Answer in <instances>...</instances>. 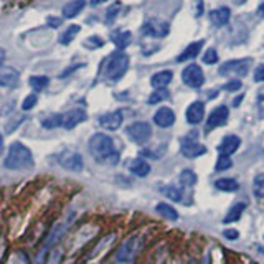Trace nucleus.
Listing matches in <instances>:
<instances>
[{"label": "nucleus", "instance_id": "obj_1", "mask_svg": "<svg viewBox=\"0 0 264 264\" xmlns=\"http://www.w3.org/2000/svg\"><path fill=\"white\" fill-rule=\"evenodd\" d=\"M87 149L93 159L99 164L116 165L119 162V150H117L113 137L106 134H94L87 142Z\"/></svg>", "mask_w": 264, "mask_h": 264}, {"label": "nucleus", "instance_id": "obj_2", "mask_svg": "<svg viewBox=\"0 0 264 264\" xmlns=\"http://www.w3.org/2000/svg\"><path fill=\"white\" fill-rule=\"evenodd\" d=\"M33 165L35 162L32 150L21 142H13L9 147V152H7L4 167L9 168V170H30Z\"/></svg>", "mask_w": 264, "mask_h": 264}, {"label": "nucleus", "instance_id": "obj_3", "mask_svg": "<svg viewBox=\"0 0 264 264\" xmlns=\"http://www.w3.org/2000/svg\"><path fill=\"white\" fill-rule=\"evenodd\" d=\"M127 68H129V56L126 53H121V51H117V53L111 55V58L107 60L106 63V68H104V78L107 81H119V79L127 73Z\"/></svg>", "mask_w": 264, "mask_h": 264}, {"label": "nucleus", "instance_id": "obj_4", "mask_svg": "<svg viewBox=\"0 0 264 264\" xmlns=\"http://www.w3.org/2000/svg\"><path fill=\"white\" fill-rule=\"evenodd\" d=\"M56 160L63 168H66V170H70V172H81L84 168V162H83L81 153H78L76 150L66 149V150L58 153Z\"/></svg>", "mask_w": 264, "mask_h": 264}, {"label": "nucleus", "instance_id": "obj_5", "mask_svg": "<svg viewBox=\"0 0 264 264\" xmlns=\"http://www.w3.org/2000/svg\"><path fill=\"white\" fill-rule=\"evenodd\" d=\"M75 222V213H70L66 218H63L61 222H58L55 226H53V230L50 231L48 234V238L45 239V243H43V248H41V251H48V249L51 246H55L58 243V239H60L63 234L68 231V228L71 226V223Z\"/></svg>", "mask_w": 264, "mask_h": 264}, {"label": "nucleus", "instance_id": "obj_6", "mask_svg": "<svg viewBox=\"0 0 264 264\" xmlns=\"http://www.w3.org/2000/svg\"><path fill=\"white\" fill-rule=\"evenodd\" d=\"M127 136L132 142L136 144H145L152 136V127L149 122H134L127 127Z\"/></svg>", "mask_w": 264, "mask_h": 264}, {"label": "nucleus", "instance_id": "obj_7", "mask_svg": "<svg viewBox=\"0 0 264 264\" xmlns=\"http://www.w3.org/2000/svg\"><path fill=\"white\" fill-rule=\"evenodd\" d=\"M249 70V60H231L226 61L222 68H219V75L223 76H246Z\"/></svg>", "mask_w": 264, "mask_h": 264}, {"label": "nucleus", "instance_id": "obj_8", "mask_svg": "<svg viewBox=\"0 0 264 264\" xmlns=\"http://www.w3.org/2000/svg\"><path fill=\"white\" fill-rule=\"evenodd\" d=\"M183 83L190 87H200L205 83V75L198 64H188L185 70L182 71Z\"/></svg>", "mask_w": 264, "mask_h": 264}, {"label": "nucleus", "instance_id": "obj_9", "mask_svg": "<svg viewBox=\"0 0 264 264\" xmlns=\"http://www.w3.org/2000/svg\"><path fill=\"white\" fill-rule=\"evenodd\" d=\"M142 33L149 36H157V38H162L168 33V24L162 20L152 18L149 21H145V25L142 27Z\"/></svg>", "mask_w": 264, "mask_h": 264}, {"label": "nucleus", "instance_id": "obj_10", "mask_svg": "<svg viewBox=\"0 0 264 264\" xmlns=\"http://www.w3.org/2000/svg\"><path fill=\"white\" fill-rule=\"evenodd\" d=\"M20 83V71L12 66H0V86L13 87Z\"/></svg>", "mask_w": 264, "mask_h": 264}, {"label": "nucleus", "instance_id": "obj_11", "mask_svg": "<svg viewBox=\"0 0 264 264\" xmlns=\"http://www.w3.org/2000/svg\"><path fill=\"white\" fill-rule=\"evenodd\" d=\"M122 121H124L122 111H114V113H107L104 116H101L99 117V126L106 130H117L121 127Z\"/></svg>", "mask_w": 264, "mask_h": 264}, {"label": "nucleus", "instance_id": "obj_12", "mask_svg": "<svg viewBox=\"0 0 264 264\" xmlns=\"http://www.w3.org/2000/svg\"><path fill=\"white\" fill-rule=\"evenodd\" d=\"M86 111L84 109H71L66 114H63V127L64 129H75L76 126H79L81 122L86 121Z\"/></svg>", "mask_w": 264, "mask_h": 264}, {"label": "nucleus", "instance_id": "obj_13", "mask_svg": "<svg viewBox=\"0 0 264 264\" xmlns=\"http://www.w3.org/2000/svg\"><path fill=\"white\" fill-rule=\"evenodd\" d=\"M228 117H230L228 107H226V106H218V107L215 109V111L210 114L207 127H208V129L222 127V126H225V124H226V121H228Z\"/></svg>", "mask_w": 264, "mask_h": 264}, {"label": "nucleus", "instance_id": "obj_14", "mask_svg": "<svg viewBox=\"0 0 264 264\" xmlns=\"http://www.w3.org/2000/svg\"><path fill=\"white\" fill-rule=\"evenodd\" d=\"M136 249H137V239L136 238H130L124 243L116 253V259L119 262H129L136 254Z\"/></svg>", "mask_w": 264, "mask_h": 264}, {"label": "nucleus", "instance_id": "obj_15", "mask_svg": "<svg viewBox=\"0 0 264 264\" xmlns=\"http://www.w3.org/2000/svg\"><path fill=\"white\" fill-rule=\"evenodd\" d=\"M203 116H205V104L200 101H195L192 104L188 106L185 117H187V122L188 124H200L203 121Z\"/></svg>", "mask_w": 264, "mask_h": 264}, {"label": "nucleus", "instance_id": "obj_16", "mask_svg": "<svg viewBox=\"0 0 264 264\" xmlns=\"http://www.w3.org/2000/svg\"><path fill=\"white\" fill-rule=\"evenodd\" d=\"M153 122L159 127H170L175 122V113L170 107H160L159 111L153 114Z\"/></svg>", "mask_w": 264, "mask_h": 264}, {"label": "nucleus", "instance_id": "obj_17", "mask_svg": "<svg viewBox=\"0 0 264 264\" xmlns=\"http://www.w3.org/2000/svg\"><path fill=\"white\" fill-rule=\"evenodd\" d=\"M205 152H207V147L202 145V144L195 142V141H183V144H182V153L187 159L200 157V156H203Z\"/></svg>", "mask_w": 264, "mask_h": 264}, {"label": "nucleus", "instance_id": "obj_18", "mask_svg": "<svg viewBox=\"0 0 264 264\" xmlns=\"http://www.w3.org/2000/svg\"><path fill=\"white\" fill-rule=\"evenodd\" d=\"M239 144H241V141L238 136H226L222 141V144L218 145V150L222 156H231V153L238 150Z\"/></svg>", "mask_w": 264, "mask_h": 264}, {"label": "nucleus", "instance_id": "obj_19", "mask_svg": "<svg viewBox=\"0 0 264 264\" xmlns=\"http://www.w3.org/2000/svg\"><path fill=\"white\" fill-rule=\"evenodd\" d=\"M84 7H86V0H71V2H68L63 7L61 13L64 18H75L83 12Z\"/></svg>", "mask_w": 264, "mask_h": 264}, {"label": "nucleus", "instance_id": "obj_20", "mask_svg": "<svg viewBox=\"0 0 264 264\" xmlns=\"http://www.w3.org/2000/svg\"><path fill=\"white\" fill-rule=\"evenodd\" d=\"M203 45H205V41H203V40H200V41H195V43H190V45H188L185 50H183L180 55H179L177 60H179V61L193 60V58H196V56H198V53H200V51H202Z\"/></svg>", "mask_w": 264, "mask_h": 264}, {"label": "nucleus", "instance_id": "obj_21", "mask_svg": "<svg viewBox=\"0 0 264 264\" xmlns=\"http://www.w3.org/2000/svg\"><path fill=\"white\" fill-rule=\"evenodd\" d=\"M173 75L170 71H159L150 78V84L156 87V90H165V87L170 84Z\"/></svg>", "mask_w": 264, "mask_h": 264}, {"label": "nucleus", "instance_id": "obj_22", "mask_svg": "<svg viewBox=\"0 0 264 264\" xmlns=\"http://www.w3.org/2000/svg\"><path fill=\"white\" fill-rule=\"evenodd\" d=\"M129 170L134 175H137V177H145V175H149L150 172V165L142 159H136V160H130Z\"/></svg>", "mask_w": 264, "mask_h": 264}, {"label": "nucleus", "instance_id": "obj_23", "mask_svg": "<svg viewBox=\"0 0 264 264\" xmlns=\"http://www.w3.org/2000/svg\"><path fill=\"white\" fill-rule=\"evenodd\" d=\"M230 17H231V12H230V9H226V7H219V9L211 12V21L218 27H223L228 24Z\"/></svg>", "mask_w": 264, "mask_h": 264}, {"label": "nucleus", "instance_id": "obj_24", "mask_svg": "<svg viewBox=\"0 0 264 264\" xmlns=\"http://www.w3.org/2000/svg\"><path fill=\"white\" fill-rule=\"evenodd\" d=\"M245 208H246L245 203H236V205H233V207L230 208V211H228V215L225 216L223 223H234V222H238V219L241 218V213L245 211Z\"/></svg>", "mask_w": 264, "mask_h": 264}, {"label": "nucleus", "instance_id": "obj_25", "mask_svg": "<svg viewBox=\"0 0 264 264\" xmlns=\"http://www.w3.org/2000/svg\"><path fill=\"white\" fill-rule=\"evenodd\" d=\"M79 30H81V28H79V25H70L60 35V43H61V45H70V43L75 40V36L79 33Z\"/></svg>", "mask_w": 264, "mask_h": 264}, {"label": "nucleus", "instance_id": "obj_26", "mask_svg": "<svg viewBox=\"0 0 264 264\" xmlns=\"http://www.w3.org/2000/svg\"><path fill=\"white\" fill-rule=\"evenodd\" d=\"M215 187L218 190H222V192H236L239 188L238 182L233 180V179H219L215 182Z\"/></svg>", "mask_w": 264, "mask_h": 264}, {"label": "nucleus", "instance_id": "obj_27", "mask_svg": "<svg viewBox=\"0 0 264 264\" xmlns=\"http://www.w3.org/2000/svg\"><path fill=\"white\" fill-rule=\"evenodd\" d=\"M156 210H157V213H160V215L168 218V219H173V222H175V219H179L177 210L172 208L170 205H167V203H159L157 207H156Z\"/></svg>", "mask_w": 264, "mask_h": 264}, {"label": "nucleus", "instance_id": "obj_28", "mask_svg": "<svg viewBox=\"0 0 264 264\" xmlns=\"http://www.w3.org/2000/svg\"><path fill=\"white\" fill-rule=\"evenodd\" d=\"M41 126L45 129H56L63 126V114H53V116L45 117V119L41 121Z\"/></svg>", "mask_w": 264, "mask_h": 264}, {"label": "nucleus", "instance_id": "obj_29", "mask_svg": "<svg viewBox=\"0 0 264 264\" xmlns=\"http://www.w3.org/2000/svg\"><path fill=\"white\" fill-rule=\"evenodd\" d=\"M28 83H30V86L33 87L36 93H40V91H43L50 84V78H47V76H30Z\"/></svg>", "mask_w": 264, "mask_h": 264}, {"label": "nucleus", "instance_id": "obj_30", "mask_svg": "<svg viewBox=\"0 0 264 264\" xmlns=\"http://www.w3.org/2000/svg\"><path fill=\"white\" fill-rule=\"evenodd\" d=\"M130 38H132V35L129 32H119L117 35L113 36V41L116 43L117 48H126L130 43Z\"/></svg>", "mask_w": 264, "mask_h": 264}, {"label": "nucleus", "instance_id": "obj_31", "mask_svg": "<svg viewBox=\"0 0 264 264\" xmlns=\"http://www.w3.org/2000/svg\"><path fill=\"white\" fill-rule=\"evenodd\" d=\"M253 192H254L256 196H259V198L264 196V173L258 175V177L254 179V182H253Z\"/></svg>", "mask_w": 264, "mask_h": 264}, {"label": "nucleus", "instance_id": "obj_32", "mask_svg": "<svg viewBox=\"0 0 264 264\" xmlns=\"http://www.w3.org/2000/svg\"><path fill=\"white\" fill-rule=\"evenodd\" d=\"M231 165H233V162H231L230 156H219L215 168L218 172H223V170H228V168H231Z\"/></svg>", "mask_w": 264, "mask_h": 264}, {"label": "nucleus", "instance_id": "obj_33", "mask_svg": "<svg viewBox=\"0 0 264 264\" xmlns=\"http://www.w3.org/2000/svg\"><path fill=\"white\" fill-rule=\"evenodd\" d=\"M165 99H168V91L167 90H157L156 93L150 94L149 102H150V104H157V102L165 101Z\"/></svg>", "mask_w": 264, "mask_h": 264}, {"label": "nucleus", "instance_id": "obj_34", "mask_svg": "<svg viewBox=\"0 0 264 264\" xmlns=\"http://www.w3.org/2000/svg\"><path fill=\"white\" fill-rule=\"evenodd\" d=\"M36 102H38V96H36V94H28L24 99V102H21V109H24V111H30V109L36 106Z\"/></svg>", "mask_w": 264, "mask_h": 264}, {"label": "nucleus", "instance_id": "obj_35", "mask_svg": "<svg viewBox=\"0 0 264 264\" xmlns=\"http://www.w3.org/2000/svg\"><path fill=\"white\" fill-rule=\"evenodd\" d=\"M165 193H167V196L170 198V200H173V202H180V200H182V190H180L179 187H173V185L167 187V188H165Z\"/></svg>", "mask_w": 264, "mask_h": 264}, {"label": "nucleus", "instance_id": "obj_36", "mask_svg": "<svg viewBox=\"0 0 264 264\" xmlns=\"http://www.w3.org/2000/svg\"><path fill=\"white\" fill-rule=\"evenodd\" d=\"M180 180H182L183 185H193V183L196 182V175L192 170H183L180 175Z\"/></svg>", "mask_w": 264, "mask_h": 264}, {"label": "nucleus", "instance_id": "obj_37", "mask_svg": "<svg viewBox=\"0 0 264 264\" xmlns=\"http://www.w3.org/2000/svg\"><path fill=\"white\" fill-rule=\"evenodd\" d=\"M216 61H218V53H216V50H213V48L207 50V53L203 55V63H207V64H215Z\"/></svg>", "mask_w": 264, "mask_h": 264}, {"label": "nucleus", "instance_id": "obj_38", "mask_svg": "<svg viewBox=\"0 0 264 264\" xmlns=\"http://www.w3.org/2000/svg\"><path fill=\"white\" fill-rule=\"evenodd\" d=\"M102 45H104V41H102L99 36H90V38H87L86 41H84V47L86 48H91V50H94V48H101Z\"/></svg>", "mask_w": 264, "mask_h": 264}, {"label": "nucleus", "instance_id": "obj_39", "mask_svg": "<svg viewBox=\"0 0 264 264\" xmlns=\"http://www.w3.org/2000/svg\"><path fill=\"white\" fill-rule=\"evenodd\" d=\"M256 102H258V114H259L261 119H264V86L259 87L258 98H256Z\"/></svg>", "mask_w": 264, "mask_h": 264}, {"label": "nucleus", "instance_id": "obj_40", "mask_svg": "<svg viewBox=\"0 0 264 264\" xmlns=\"http://www.w3.org/2000/svg\"><path fill=\"white\" fill-rule=\"evenodd\" d=\"M7 264H28V258L24 253H13Z\"/></svg>", "mask_w": 264, "mask_h": 264}, {"label": "nucleus", "instance_id": "obj_41", "mask_svg": "<svg viewBox=\"0 0 264 264\" xmlns=\"http://www.w3.org/2000/svg\"><path fill=\"white\" fill-rule=\"evenodd\" d=\"M21 122H24V116H18V117H15V121L12 119L9 124H7V129H5V130H7V134H12L13 130H17V127L20 126Z\"/></svg>", "mask_w": 264, "mask_h": 264}, {"label": "nucleus", "instance_id": "obj_42", "mask_svg": "<svg viewBox=\"0 0 264 264\" xmlns=\"http://www.w3.org/2000/svg\"><path fill=\"white\" fill-rule=\"evenodd\" d=\"M119 9H121V5L119 4H116V5H113L111 9L107 10V15H106V20L107 21H113L116 17H117V12H119Z\"/></svg>", "mask_w": 264, "mask_h": 264}, {"label": "nucleus", "instance_id": "obj_43", "mask_svg": "<svg viewBox=\"0 0 264 264\" xmlns=\"http://www.w3.org/2000/svg\"><path fill=\"white\" fill-rule=\"evenodd\" d=\"M239 87H241V81H239V79H233V81L225 84V90L226 91H238Z\"/></svg>", "mask_w": 264, "mask_h": 264}, {"label": "nucleus", "instance_id": "obj_44", "mask_svg": "<svg viewBox=\"0 0 264 264\" xmlns=\"http://www.w3.org/2000/svg\"><path fill=\"white\" fill-rule=\"evenodd\" d=\"M61 21H63V18H60V17H48L47 18V25L51 27V28H58L61 25Z\"/></svg>", "mask_w": 264, "mask_h": 264}, {"label": "nucleus", "instance_id": "obj_45", "mask_svg": "<svg viewBox=\"0 0 264 264\" xmlns=\"http://www.w3.org/2000/svg\"><path fill=\"white\" fill-rule=\"evenodd\" d=\"M254 81H264V63L254 70Z\"/></svg>", "mask_w": 264, "mask_h": 264}, {"label": "nucleus", "instance_id": "obj_46", "mask_svg": "<svg viewBox=\"0 0 264 264\" xmlns=\"http://www.w3.org/2000/svg\"><path fill=\"white\" fill-rule=\"evenodd\" d=\"M223 234H225V238H228V239H236L238 238V231L236 230H226Z\"/></svg>", "mask_w": 264, "mask_h": 264}, {"label": "nucleus", "instance_id": "obj_47", "mask_svg": "<svg viewBox=\"0 0 264 264\" xmlns=\"http://www.w3.org/2000/svg\"><path fill=\"white\" fill-rule=\"evenodd\" d=\"M45 259H47V251H40L35 259V264H45Z\"/></svg>", "mask_w": 264, "mask_h": 264}, {"label": "nucleus", "instance_id": "obj_48", "mask_svg": "<svg viewBox=\"0 0 264 264\" xmlns=\"http://www.w3.org/2000/svg\"><path fill=\"white\" fill-rule=\"evenodd\" d=\"M195 5H196V10H195V17H200V15H202V12H203V2H202V0H196V2H195Z\"/></svg>", "mask_w": 264, "mask_h": 264}, {"label": "nucleus", "instance_id": "obj_49", "mask_svg": "<svg viewBox=\"0 0 264 264\" xmlns=\"http://www.w3.org/2000/svg\"><path fill=\"white\" fill-rule=\"evenodd\" d=\"M4 60H5V51L4 50H0V66H4L2 63H4Z\"/></svg>", "mask_w": 264, "mask_h": 264}, {"label": "nucleus", "instance_id": "obj_50", "mask_svg": "<svg viewBox=\"0 0 264 264\" xmlns=\"http://www.w3.org/2000/svg\"><path fill=\"white\" fill-rule=\"evenodd\" d=\"M2 153H4V137L0 134V156H2Z\"/></svg>", "mask_w": 264, "mask_h": 264}, {"label": "nucleus", "instance_id": "obj_51", "mask_svg": "<svg viewBox=\"0 0 264 264\" xmlns=\"http://www.w3.org/2000/svg\"><path fill=\"white\" fill-rule=\"evenodd\" d=\"M258 13H259V17H262V18H264V4H261V5H259Z\"/></svg>", "mask_w": 264, "mask_h": 264}, {"label": "nucleus", "instance_id": "obj_52", "mask_svg": "<svg viewBox=\"0 0 264 264\" xmlns=\"http://www.w3.org/2000/svg\"><path fill=\"white\" fill-rule=\"evenodd\" d=\"M102 2H104V0H91L93 5H99V4H102Z\"/></svg>", "mask_w": 264, "mask_h": 264}, {"label": "nucleus", "instance_id": "obj_53", "mask_svg": "<svg viewBox=\"0 0 264 264\" xmlns=\"http://www.w3.org/2000/svg\"><path fill=\"white\" fill-rule=\"evenodd\" d=\"M233 2H234V4H236V5H239V4H245V2H246V0H233Z\"/></svg>", "mask_w": 264, "mask_h": 264}, {"label": "nucleus", "instance_id": "obj_54", "mask_svg": "<svg viewBox=\"0 0 264 264\" xmlns=\"http://www.w3.org/2000/svg\"><path fill=\"white\" fill-rule=\"evenodd\" d=\"M239 101H243V96H239L236 101H234V106H238V104H239Z\"/></svg>", "mask_w": 264, "mask_h": 264}]
</instances>
